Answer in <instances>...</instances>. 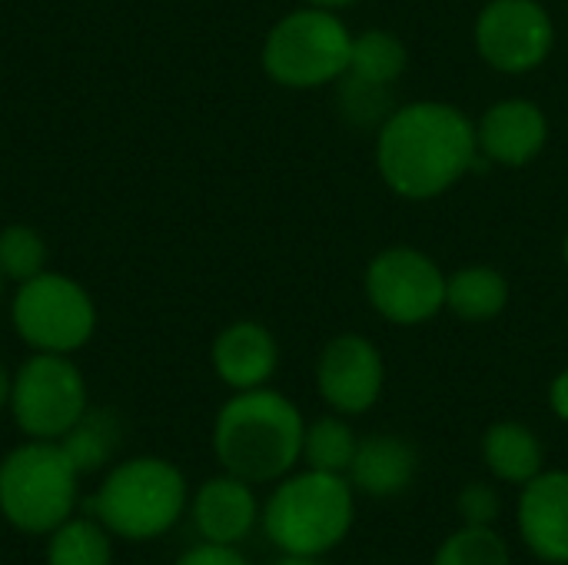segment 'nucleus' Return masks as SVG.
<instances>
[{
  "instance_id": "obj_15",
  "label": "nucleus",
  "mask_w": 568,
  "mask_h": 565,
  "mask_svg": "<svg viewBox=\"0 0 568 565\" xmlns=\"http://www.w3.org/2000/svg\"><path fill=\"white\" fill-rule=\"evenodd\" d=\"M190 513L203 543H216V546H240L260 523V503L253 483L230 473L206 480L196 490Z\"/></svg>"
},
{
  "instance_id": "obj_21",
  "label": "nucleus",
  "mask_w": 568,
  "mask_h": 565,
  "mask_svg": "<svg viewBox=\"0 0 568 565\" xmlns=\"http://www.w3.org/2000/svg\"><path fill=\"white\" fill-rule=\"evenodd\" d=\"M47 565H113L110 533L97 519H67L50 533Z\"/></svg>"
},
{
  "instance_id": "obj_6",
  "label": "nucleus",
  "mask_w": 568,
  "mask_h": 565,
  "mask_svg": "<svg viewBox=\"0 0 568 565\" xmlns=\"http://www.w3.org/2000/svg\"><path fill=\"white\" fill-rule=\"evenodd\" d=\"M353 33L336 10L296 7L280 17L260 50L263 73L286 90H320L346 77Z\"/></svg>"
},
{
  "instance_id": "obj_13",
  "label": "nucleus",
  "mask_w": 568,
  "mask_h": 565,
  "mask_svg": "<svg viewBox=\"0 0 568 565\" xmlns=\"http://www.w3.org/2000/svg\"><path fill=\"white\" fill-rule=\"evenodd\" d=\"M519 536L526 549L549 565H568V473L542 470L523 486L519 496Z\"/></svg>"
},
{
  "instance_id": "obj_4",
  "label": "nucleus",
  "mask_w": 568,
  "mask_h": 565,
  "mask_svg": "<svg viewBox=\"0 0 568 565\" xmlns=\"http://www.w3.org/2000/svg\"><path fill=\"white\" fill-rule=\"evenodd\" d=\"M190 503L186 476L160 456H136L106 473L93 496V519L130 543L166 536Z\"/></svg>"
},
{
  "instance_id": "obj_24",
  "label": "nucleus",
  "mask_w": 568,
  "mask_h": 565,
  "mask_svg": "<svg viewBox=\"0 0 568 565\" xmlns=\"http://www.w3.org/2000/svg\"><path fill=\"white\" fill-rule=\"evenodd\" d=\"M433 565H513V553L496 526H459L436 549Z\"/></svg>"
},
{
  "instance_id": "obj_14",
  "label": "nucleus",
  "mask_w": 568,
  "mask_h": 565,
  "mask_svg": "<svg viewBox=\"0 0 568 565\" xmlns=\"http://www.w3.org/2000/svg\"><path fill=\"white\" fill-rule=\"evenodd\" d=\"M213 373L233 393L270 386L280 370V343L276 336L256 320H236L223 326L210 346Z\"/></svg>"
},
{
  "instance_id": "obj_10",
  "label": "nucleus",
  "mask_w": 568,
  "mask_h": 565,
  "mask_svg": "<svg viewBox=\"0 0 568 565\" xmlns=\"http://www.w3.org/2000/svg\"><path fill=\"white\" fill-rule=\"evenodd\" d=\"M476 53L499 73H529L556 47L552 13L539 0H489L473 27Z\"/></svg>"
},
{
  "instance_id": "obj_30",
  "label": "nucleus",
  "mask_w": 568,
  "mask_h": 565,
  "mask_svg": "<svg viewBox=\"0 0 568 565\" xmlns=\"http://www.w3.org/2000/svg\"><path fill=\"white\" fill-rule=\"evenodd\" d=\"M10 383H13V373L0 363V410L10 403Z\"/></svg>"
},
{
  "instance_id": "obj_8",
  "label": "nucleus",
  "mask_w": 568,
  "mask_h": 565,
  "mask_svg": "<svg viewBox=\"0 0 568 565\" xmlns=\"http://www.w3.org/2000/svg\"><path fill=\"white\" fill-rule=\"evenodd\" d=\"M13 426L27 440H63L90 410L87 380L70 356L30 353L10 383L7 403Z\"/></svg>"
},
{
  "instance_id": "obj_29",
  "label": "nucleus",
  "mask_w": 568,
  "mask_h": 565,
  "mask_svg": "<svg viewBox=\"0 0 568 565\" xmlns=\"http://www.w3.org/2000/svg\"><path fill=\"white\" fill-rule=\"evenodd\" d=\"M273 565H323V556H293V553H283Z\"/></svg>"
},
{
  "instance_id": "obj_5",
  "label": "nucleus",
  "mask_w": 568,
  "mask_h": 565,
  "mask_svg": "<svg viewBox=\"0 0 568 565\" xmlns=\"http://www.w3.org/2000/svg\"><path fill=\"white\" fill-rule=\"evenodd\" d=\"M80 473L53 440H30L0 460V516L30 536H50L77 509Z\"/></svg>"
},
{
  "instance_id": "obj_16",
  "label": "nucleus",
  "mask_w": 568,
  "mask_h": 565,
  "mask_svg": "<svg viewBox=\"0 0 568 565\" xmlns=\"http://www.w3.org/2000/svg\"><path fill=\"white\" fill-rule=\"evenodd\" d=\"M416 473L419 453L409 440L396 433H373L359 440L346 480L369 500H396L416 483Z\"/></svg>"
},
{
  "instance_id": "obj_23",
  "label": "nucleus",
  "mask_w": 568,
  "mask_h": 565,
  "mask_svg": "<svg viewBox=\"0 0 568 565\" xmlns=\"http://www.w3.org/2000/svg\"><path fill=\"white\" fill-rule=\"evenodd\" d=\"M50 270V246L37 226L7 223L0 226V276L7 283H27Z\"/></svg>"
},
{
  "instance_id": "obj_12",
  "label": "nucleus",
  "mask_w": 568,
  "mask_h": 565,
  "mask_svg": "<svg viewBox=\"0 0 568 565\" xmlns=\"http://www.w3.org/2000/svg\"><path fill=\"white\" fill-rule=\"evenodd\" d=\"M479 157L499 167H529L549 143V117L536 100L506 97L476 120Z\"/></svg>"
},
{
  "instance_id": "obj_22",
  "label": "nucleus",
  "mask_w": 568,
  "mask_h": 565,
  "mask_svg": "<svg viewBox=\"0 0 568 565\" xmlns=\"http://www.w3.org/2000/svg\"><path fill=\"white\" fill-rule=\"evenodd\" d=\"M57 443L70 456L77 473L87 476V473H97L103 463H110V456H113V450L120 443V426H116L113 413L87 410L83 420L63 440H57Z\"/></svg>"
},
{
  "instance_id": "obj_17",
  "label": "nucleus",
  "mask_w": 568,
  "mask_h": 565,
  "mask_svg": "<svg viewBox=\"0 0 568 565\" xmlns=\"http://www.w3.org/2000/svg\"><path fill=\"white\" fill-rule=\"evenodd\" d=\"M483 463L499 483L526 486L546 470V450L526 423L499 420L483 433Z\"/></svg>"
},
{
  "instance_id": "obj_19",
  "label": "nucleus",
  "mask_w": 568,
  "mask_h": 565,
  "mask_svg": "<svg viewBox=\"0 0 568 565\" xmlns=\"http://www.w3.org/2000/svg\"><path fill=\"white\" fill-rule=\"evenodd\" d=\"M406 67H409V50L393 30L369 27L353 37L346 77L373 87H393L406 73Z\"/></svg>"
},
{
  "instance_id": "obj_32",
  "label": "nucleus",
  "mask_w": 568,
  "mask_h": 565,
  "mask_svg": "<svg viewBox=\"0 0 568 565\" xmlns=\"http://www.w3.org/2000/svg\"><path fill=\"white\" fill-rule=\"evenodd\" d=\"M562 260H566V266H568V233H566V240H562Z\"/></svg>"
},
{
  "instance_id": "obj_20",
  "label": "nucleus",
  "mask_w": 568,
  "mask_h": 565,
  "mask_svg": "<svg viewBox=\"0 0 568 565\" xmlns=\"http://www.w3.org/2000/svg\"><path fill=\"white\" fill-rule=\"evenodd\" d=\"M359 436L353 433V426L346 423V416L333 413V416H320L313 423H306V436H303V463L310 470L320 473H336L346 476L356 456Z\"/></svg>"
},
{
  "instance_id": "obj_26",
  "label": "nucleus",
  "mask_w": 568,
  "mask_h": 565,
  "mask_svg": "<svg viewBox=\"0 0 568 565\" xmlns=\"http://www.w3.org/2000/svg\"><path fill=\"white\" fill-rule=\"evenodd\" d=\"M456 513L463 526H496L503 516V496L493 483H469L456 496Z\"/></svg>"
},
{
  "instance_id": "obj_9",
  "label": "nucleus",
  "mask_w": 568,
  "mask_h": 565,
  "mask_svg": "<svg viewBox=\"0 0 568 565\" xmlns=\"http://www.w3.org/2000/svg\"><path fill=\"white\" fill-rule=\"evenodd\" d=\"M366 300L393 326H423L446 310V273L416 246H389L366 266Z\"/></svg>"
},
{
  "instance_id": "obj_1",
  "label": "nucleus",
  "mask_w": 568,
  "mask_h": 565,
  "mask_svg": "<svg viewBox=\"0 0 568 565\" xmlns=\"http://www.w3.org/2000/svg\"><path fill=\"white\" fill-rule=\"evenodd\" d=\"M479 163L476 123L446 100L396 107L376 133V170L403 200H436Z\"/></svg>"
},
{
  "instance_id": "obj_25",
  "label": "nucleus",
  "mask_w": 568,
  "mask_h": 565,
  "mask_svg": "<svg viewBox=\"0 0 568 565\" xmlns=\"http://www.w3.org/2000/svg\"><path fill=\"white\" fill-rule=\"evenodd\" d=\"M339 107L359 127L383 123L396 110V107H389V87H373V83H363V80H353V77H343Z\"/></svg>"
},
{
  "instance_id": "obj_7",
  "label": "nucleus",
  "mask_w": 568,
  "mask_h": 565,
  "mask_svg": "<svg viewBox=\"0 0 568 565\" xmlns=\"http://www.w3.org/2000/svg\"><path fill=\"white\" fill-rule=\"evenodd\" d=\"M10 326L33 353L73 356L97 333V303L73 276L43 270L40 276L13 286Z\"/></svg>"
},
{
  "instance_id": "obj_2",
  "label": "nucleus",
  "mask_w": 568,
  "mask_h": 565,
  "mask_svg": "<svg viewBox=\"0 0 568 565\" xmlns=\"http://www.w3.org/2000/svg\"><path fill=\"white\" fill-rule=\"evenodd\" d=\"M303 436L300 406L270 386L233 393L213 420L216 463L253 486L290 476L303 460Z\"/></svg>"
},
{
  "instance_id": "obj_18",
  "label": "nucleus",
  "mask_w": 568,
  "mask_h": 565,
  "mask_svg": "<svg viewBox=\"0 0 568 565\" xmlns=\"http://www.w3.org/2000/svg\"><path fill=\"white\" fill-rule=\"evenodd\" d=\"M509 306V280L486 263L446 276V310L463 323H489Z\"/></svg>"
},
{
  "instance_id": "obj_3",
  "label": "nucleus",
  "mask_w": 568,
  "mask_h": 565,
  "mask_svg": "<svg viewBox=\"0 0 568 565\" xmlns=\"http://www.w3.org/2000/svg\"><path fill=\"white\" fill-rule=\"evenodd\" d=\"M260 523L280 553L326 556L353 533L356 490L346 476L306 466L276 483Z\"/></svg>"
},
{
  "instance_id": "obj_33",
  "label": "nucleus",
  "mask_w": 568,
  "mask_h": 565,
  "mask_svg": "<svg viewBox=\"0 0 568 565\" xmlns=\"http://www.w3.org/2000/svg\"><path fill=\"white\" fill-rule=\"evenodd\" d=\"M3 283H7V280H3V276H0V300H3Z\"/></svg>"
},
{
  "instance_id": "obj_31",
  "label": "nucleus",
  "mask_w": 568,
  "mask_h": 565,
  "mask_svg": "<svg viewBox=\"0 0 568 565\" xmlns=\"http://www.w3.org/2000/svg\"><path fill=\"white\" fill-rule=\"evenodd\" d=\"M303 3H313V7H326V10H343L356 0H303Z\"/></svg>"
},
{
  "instance_id": "obj_27",
  "label": "nucleus",
  "mask_w": 568,
  "mask_h": 565,
  "mask_svg": "<svg viewBox=\"0 0 568 565\" xmlns=\"http://www.w3.org/2000/svg\"><path fill=\"white\" fill-rule=\"evenodd\" d=\"M173 565H250V559L236 546H216V543H200L186 549Z\"/></svg>"
},
{
  "instance_id": "obj_28",
  "label": "nucleus",
  "mask_w": 568,
  "mask_h": 565,
  "mask_svg": "<svg viewBox=\"0 0 568 565\" xmlns=\"http://www.w3.org/2000/svg\"><path fill=\"white\" fill-rule=\"evenodd\" d=\"M549 406H552V413L568 423V370H562L556 380H552V386H549Z\"/></svg>"
},
{
  "instance_id": "obj_11",
  "label": "nucleus",
  "mask_w": 568,
  "mask_h": 565,
  "mask_svg": "<svg viewBox=\"0 0 568 565\" xmlns=\"http://www.w3.org/2000/svg\"><path fill=\"white\" fill-rule=\"evenodd\" d=\"M386 386V363L363 333L333 336L316 360V393L339 416L369 413Z\"/></svg>"
}]
</instances>
